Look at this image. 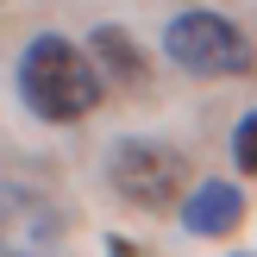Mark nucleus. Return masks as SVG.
<instances>
[{"label":"nucleus","instance_id":"obj_3","mask_svg":"<svg viewBox=\"0 0 257 257\" xmlns=\"http://www.w3.org/2000/svg\"><path fill=\"white\" fill-rule=\"evenodd\" d=\"M107 182L119 188L132 207L157 213V207H170V201H182L188 163H182V151H170L163 138H119V145L107 151Z\"/></svg>","mask_w":257,"mask_h":257},{"label":"nucleus","instance_id":"obj_6","mask_svg":"<svg viewBox=\"0 0 257 257\" xmlns=\"http://www.w3.org/2000/svg\"><path fill=\"white\" fill-rule=\"evenodd\" d=\"M88 57H94L100 82H119V88H138V82H145V57H138V44L119 32V25H100L94 44H88Z\"/></svg>","mask_w":257,"mask_h":257},{"label":"nucleus","instance_id":"obj_8","mask_svg":"<svg viewBox=\"0 0 257 257\" xmlns=\"http://www.w3.org/2000/svg\"><path fill=\"white\" fill-rule=\"evenodd\" d=\"M107 257H138V245H125V238H107Z\"/></svg>","mask_w":257,"mask_h":257},{"label":"nucleus","instance_id":"obj_1","mask_svg":"<svg viewBox=\"0 0 257 257\" xmlns=\"http://www.w3.org/2000/svg\"><path fill=\"white\" fill-rule=\"evenodd\" d=\"M100 94H107V82H100L94 57H88L82 44L44 32V38H32V44L19 50V100L38 119H50V125L88 119V113L100 107Z\"/></svg>","mask_w":257,"mask_h":257},{"label":"nucleus","instance_id":"obj_2","mask_svg":"<svg viewBox=\"0 0 257 257\" xmlns=\"http://www.w3.org/2000/svg\"><path fill=\"white\" fill-rule=\"evenodd\" d=\"M163 50L188 75H251V63H257L251 38L220 13H176L170 32H163Z\"/></svg>","mask_w":257,"mask_h":257},{"label":"nucleus","instance_id":"obj_5","mask_svg":"<svg viewBox=\"0 0 257 257\" xmlns=\"http://www.w3.org/2000/svg\"><path fill=\"white\" fill-rule=\"evenodd\" d=\"M182 207V226L195 238H226L238 232V220H245V188L238 182H201L188 201H176Z\"/></svg>","mask_w":257,"mask_h":257},{"label":"nucleus","instance_id":"obj_4","mask_svg":"<svg viewBox=\"0 0 257 257\" xmlns=\"http://www.w3.org/2000/svg\"><path fill=\"white\" fill-rule=\"evenodd\" d=\"M63 232V207L44 188L0 182V257H57Z\"/></svg>","mask_w":257,"mask_h":257},{"label":"nucleus","instance_id":"obj_7","mask_svg":"<svg viewBox=\"0 0 257 257\" xmlns=\"http://www.w3.org/2000/svg\"><path fill=\"white\" fill-rule=\"evenodd\" d=\"M232 157H238V170L257 176V113H245L238 119V132H232Z\"/></svg>","mask_w":257,"mask_h":257}]
</instances>
